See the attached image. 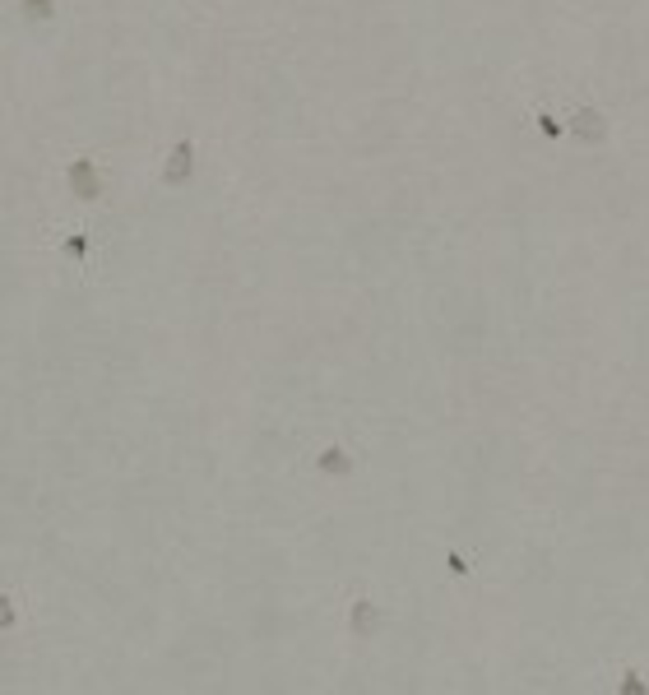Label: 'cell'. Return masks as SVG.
Listing matches in <instances>:
<instances>
[{
	"label": "cell",
	"instance_id": "1",
	"mask_svg": "<svg viewBox=\"0 0 649 695\" xmlns=\"http://www.w3.org/2000/svg\"><path fill=\"white\" fill-rule=\"evenodd\" d=\"M571 130L585 139V144H599V139H603V116L594 112V107H580V112L571 116Z\"/></svg>",
	"mask_w": 649,
	"mask_h": 695
}]
</instances>
